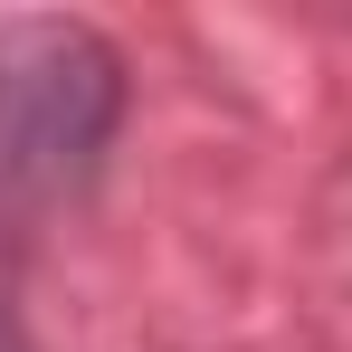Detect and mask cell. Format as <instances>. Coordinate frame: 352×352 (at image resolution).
Returning <instances> with one entry per match:
<instances>
[{"mask_svg": "<svg viewBox=\"0 0 352 352\" xmlns=\"http://www.w3.org/2000/svg\"><path fill=\"white\" fill-rule=\"evenodd\" d=\"M133 67L76 10H10L0 19V210L86 200L124 143Z\"/></svg>", "mask_w": 352, "mask_h": 352, "instance_id": "cell-1", "label": "cell"}, {"mask_svg": "<svg viewBox=\"0 0 352 352\" xmlns=\"http://www.w3.org/2000/svg\"><path fill=\"white\" fill-rule=\"evenodd\" d=\"M0 352H29V324H19V248H10V219H0Z\"/></svg>", "mask_w": 352, "mask_h": 352, "instance_id": "cell-2", "label": "cell"}]
</instances>
